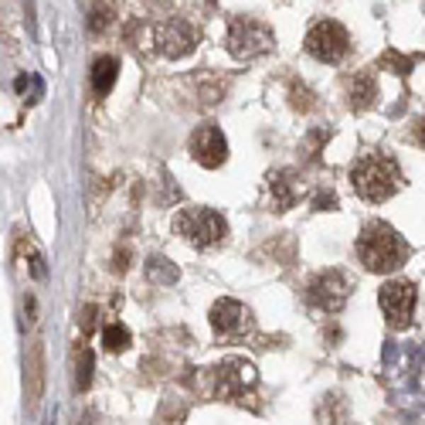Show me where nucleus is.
Wrapping results in <instances>:
<instances>
[{"mask_svg": "<svg viewBox=\"0 0 425 425\" xmlns=\"http://www.w3.org/2000/svg\"><path fill=\"white\" fill-rule=\"evenodd\" d=\"M21 252L28 255V266H31V276H34V279H45V276H48V266H45V255L38 252V249H34L31 242H21Z\"/></svg>", "mask_w": 425, "mask_h": 425, "instance_id": "22", "label": "nucleus"}, {"mask_svg": "<svg viewBox=\"0 0 425 425\" xmlns=\"http://www.w3.org/2000/svg\"><path fill=\"white\" fill-rule=\"evenodd\" d=\"M92 371H96V357H92V351H89L85 344H79V347H75V388L89 391Z\"/></svg>", "mask_w": 425, "mask_h": 425, "instance_id": "17", "label": "nucleus"}, {"mask_svg": "<svg viewBox=\"0 0 425 425\" xmlns=\"http://www.w3.org/2000/svg\"><path fill=\"white\" fill-rule=\"evenodd\" d=\"M147 279H150L153 286H174L181 279V269L170 259H164V255H150L147 259Z\"/></svg>", "mask_w": 425, "mask_h": 425, "instance_id": "15", "label": "nucleus"}, {"mask_svg": "<svg viewBox=\"0 0 425 425\" xmlns=\"http://www.w3.org/2000/svg\"><path fill=\"white\" fill-rule=\"evenodd\" d=\"M194 48H198V31L184 17H167L157 24V51L164 58H184Z\"/></svg>", "mask_w": 425, "mask_h": 425, "instance_id": "10", "label": "nucleus"}, {"mask_svg": "<svg viewBox=\"0 0 425 425\" xmlns=\"http://www.w3.org/2000/svg\"><path fill=\"white\" fill-rule=\"evenodd\" d=\"M113 24V7H106V4H96L92 11H89V31L92 34H102L106 28Z\"/></svg>", "mask_w": 425, "mask_h": 425, "instance_id": "21", "label": "nucleus"}, {"mask_svg": "<svg viewBox=\"0 0 425 425\" xmlns=\"http://www.w3.org/2000/svg\"><path fill=\"white\" fill-rule=\"evenodd\" d=\"M24 388H28V405L41 402V391H45V344L34 340L31 351H28V364H24Z\"/></svg>", "mask_w": 425, "mask_h": 425, "instance_id": "12", "label": "nucleus"}, {"mask_svg": "<svg viewBox=\"0 0 425 425\" xmlns=\"http://www.w3.org/2000/svg\"><path fill=\"white\" fill-rule=\"evenodd\" d=\"M269 191H272V208H276V211H289L293 201H296V187L289 181V174H272Z\"/></svg>", "mask_w": 425, "mask_h": 425, "instance_id": "16", "label": "nucleus"}, {"mask_svg": "<svg viewBox=\"0 0 425 425\" xmlns=\"http://www.w3.org/2000/svg\"><path fill=\"white\" fill-rule=\"evenodd\" d=\"M187 147H191V157H194L204 170H215L228 160V140H225V133H221L215 123H201V126L191 133V143H187Z\"/></svg>", "mask_w": 425, "mask_h": 425, "instance_id": "9", "label": "nucleus"}, {"mask_svg": "<svg viewBox=\"0 0 425 425\" xmlns=\"http://www.w3.org/2000/svg\"><path fill=\"white\" fill-rule=\"evenodd\" d=\"M14 85H17V92H28V102H38L45 96V85H41L38 75H21Z\"/></svg>", "mask_w": 425, "mask_h": 425, "instance_id": "23", "label": "nucleus"}, {"mask_svg": "<svg viewBox=\"0 0 425 425\" xmlns=\"http://www.w3.org/2000/svg\"><path fill=\"white\" fill-rule=\"evenodd\" d=\"M354 252L368 272H398L408 262L412 249L388 221H368L357 235Z\"/></svg>", "mask_w": 425, "mask_h": 425, "instance_id": "1", "label": "nucleus"}, {"mask_svg": "<svg viewBox=\"0 0 425 425\" xmlns=\"http://www.w3.org/2000/svg\"><path fill=\"white\" fill-rule=\"evenodd\" d=\"M174 232L184 242H191L194 249H211L228 238V221L211 208H184L174 218Z\"/></svg>", "mask_w": 425, "mask_h": 425, "instance_id": "3", "label": "nucleus"}, {"mask_svg": "<svg viewBox=\"0 0 425 425\" xmlns=\"http://www.w3.org/2000/svg\"><path fill=\"white\" fill-rule=\"evenodd\" d=\"M276 48V34L269 24L255 21V17H232L228 24V51L238 62H252L259 55Z\"/></svg>", "mask_w": 425, "mask_h": 425, "instance_id": "4", "label": "nucleus"}, {"mask_svg": "<svg viewBox=\"0 0 425 425\" xmlns=\"http://www.w3.org/2000/svg\"><path fill=\"white\" fill-rule=\"evenodd\" d=\"M96 306H82V313H79V327H82V334H92L96 330Z\"/></svg>", "mask_w": 425, "mask_h": 425, "instance_id": "26", "label": "nucleus"}, {"mask_svg": "<svg viewBox=\"0 0 425 425\" xmlns=\"http://www.w3.org/2000/svg\"><path fill=\"white\" fill-rule=\"evenodd\" d=\"M415 143H419V147H425V116L415 123Z\"/></svg>", "mask_w": 425, "mask_h": 425, "instance_id": "28", "label": "nucleus"}, {"mask_svg": "<svg viewBox=\"0 0 425 425\" xmlns=\"http://www.w3.org/2000/svg\"><path fill=\"white\" fill-rule=\"evenodd\" d=\"M113 269L116 272L130 269V249H116V255H113Z\"/></svg>", "mask_w": 425, "mask_h": 425, "instance_id": "27", "label": "nucleus"}, {"mask_svg": "<svg viewBox=\"0 0 425 425\" xmlns=\"http://www.w3.org/2000/svg\"><path fill=\"white\" fill-rule=\"evenodd\" d=\"M289 102H293V109H300V113L313 109V96H310L306 85H293V89H289Z\"/></svg>", "mask_w": 425, "mask_h": 425, "instance_id": "24", "label": "nucleus"}, {"mask_svg": "<svg viewBox=\"0 0 425 425\" xmlns=\"http://www.w3.org/2000/svg\"><path fill=\"white\" fill-rule=\"evenodd\" d=\"M119 79V58L116 55H102L96 58V65H92V92L96 96H109L113 92V85Z\"/></svg>", "mask_w": 425, "mask_h": 425, "instance_id": "14", "label": "nucleus"}, {"mask_svg": "<svg viewBox=\"0 0 425 425\" xmlns=\"http://www.w3.org/2000/svg\"><path fill=\"white\" fill-rule=\"evenodd\" d=\"M306 55H313L317 62L323 65H337L347 58V51H351V34L347 28L340 24V21H320V24H313L310 31H306V41H303Z\"/></svg>", "mask_w": 425, "mask_h": 425, "instance_id": "5", "label": "nucleus"}, {"mask_svg": "<svg viewBox=\"0 0 425 425\" xmlns=\"http://www.w3.org/2000/svg\"><path fill=\"white\" fill-rule=\"evenodd\" d=\"M351 184L364 201L381 204L402 187V170L385 153H364L351 164Z\"/></svg>", "mask_w": 425, "mask_h": 425, "instance_id": "2", "label": "nucleus"}, {"mask_svg": "<svg viewBox=\"0 0 425 425\" xmlns=\"http://www.w3.org/2000/svg\"><path fill=\"white\" fill-rule=\"evenodd\" d=\"M378 65L391 68L395 75H408V72L415 68V58H405V55H398V51H385V55L378 58Z\"/></svg>", "mask_w": 425, "mask_h": 425, "instance_id": "20", "label": "nucleus"}, {"mask_svg": "<svg viewBox=\"0 0 425 425\" xmlns=\"http://www.w3.org/2000/svg\"><path fill=\"white\" fill-rule=\"evenodd\" d=\"M313 208H317V211H337V194H334V191H320V194L313 198Z\"/></svg>", "mask_w": 425, "mask_h": 425, "instance_id": "25", "label": "nucleus"}, {"mask_svg": "<svg viewBox=\"0 0 425 425\" xmlns=\"http://www.w3.org/2000/svg\"><path fill=\"white\" fill-rule=\"evenodd\" d=\"M317 415H320L323 425H347V405H344L340 395H323Z\"/></svg>", "mask_w": 425, "mask_h": 425, "instance_id": "18", "label": "nucleus"}, {"mask_svg": "<svg viewBox=\"0 0 425 425\" xmlns=\"http://www.w3.org/2000/svg\"><path fill=\"white\" fill-rule=\"evenodd\" d=\"M378 99V82H374L371 72H357L354 79L347 82V106L354 113H368Z\"/></svg>", "mask_w": 425, "mask_h": 425, "instance_id": "13", "label": "nucleus"}, {"mask_svg": "<svg viewBox=\"0 0 425 425\" xmlns=\"http://www.w3.org/2000/svg\"><path fill=\"white\" fill-rule=\"evenodd\" d=\"M255 385V364L245 361V357H228L215 368V395L218 398H228V402H238L245 398V388Z\"/></svg>", "mask_w": 425, "mask_h": 425, "instance_id": "8", "label": "nucleus"}, {"mask_svg": "<svg viewBox=\"0 0 425 425\" xmlns=\"http://www.w3.org/2000/svg\"><path fill=\"white\" fill-rule=\"evenodd\" d=\"M211 327L218 337H242L245 330H252V313L238 300H218L211 306Z\"/></svg>", "mask_w": 425, "mask_h": 425, "instance_id": "11", "label": "nucleus"}, {"mask_svg": "<svg viewBox=\"0 0 425 425\" xmlns=\"http://www.w3.org/2000/svg\"><path fill=\"white\" fill-rule=\"evenodd\" d=\"M130 344H133V337H130V330H126L123 323H106V327H102V347H106L109 354H123Z\"/></svg>", "mask_w": 425, "mask_h": 425, "instance_id": "19", "label": "nucleus"}, {"mask_svg": "<svg viewBox=\"0 0 425 425\" xmlns=\"http://www.w3.org/2000/svg\"><path fill=\"white\" fill-rule=\"evenodd\" d=\"M415 300H419V293H415V283H408V279H388L381 286L378 303H381V313H385L391 330H405L408 323H412Z\"/></svg>", "mask_w": 425, "mask_h": 425, "instance_id": "7", "label": "nucleus"}, {"mask_svg": "<svg viewBox=\"0 0 425 425\" xmlns=\"http://www.w3.org/2000/svg\"><path fill=\"white\" fill-rule=\"evenodd\" d=\"M347 296H351V279H347V272L340 269L317 272L310 279V286H306V303L313 310H320V313H340L344 303H347Z\"/></svg>", "mask_w": 425, "mask_h": 425, "instance_id": "6", "label": "nucleus"}]
</instances>
